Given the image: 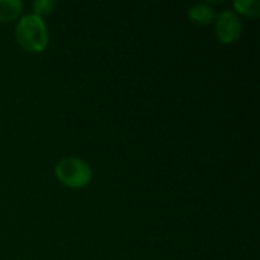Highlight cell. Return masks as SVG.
Here are the masks:
<instances>
[{"label": "cell", "mask_w": 260, "mask_h": 260, "mask_svg": "<svg viewBox=\"0 0 260 260\" xmlns=\"http://www.w3.org/2000/svg\"><path fill=\"white\" fill-rule=\"evenodd\" d=\"M189 17H190V20H193L197 23L209 24L215 18V11L210 6H207L206 3H198L189 9Z\"/></svg>", "instance_id": "5b68a950"}, {"label": "cell", "mask_w": 260, "mask_h": 260, "mask_svg": "<svg viewBox=\"0 0 260 260\" xmlns=\"http://www.w3.org/2000/svg\"><path fill=\"white\" fill-rule=\"evenodd\" d=\"M235 8L250 17H257L259 15L260 3L257 0H236L235 2Z\"/></svg>", "instance_id": "8992f818"}, {"label": "cell", "mask_w": 260, "mask_h": 260, "mask_svg": "<svg viewBox=\"0 0 260 260\" xmlns=\"http://www.w3.org/2000/svg\"><path fill=\"white\" fill-rule=\"evenodd\" d=\"M23 11L20 0H0V21H11L17 18Z\"/></svg>", "instance_id": "277c9868"}, {"label": "cell", "mask_w": 260, "mask_h": 260, "mask_svg": "<svg viewBox=\"0 0 260 260\" xmlns=\"http://www.w3.org/2000/svg\"><path fill=\"white\" fill-rule=\"evenodd\" d=\"M53 8H55V2H52V0H37V2H34V9H35L37 15L49 14Z\"/></svg>", "instance_id": "52a82bcc"}, {"label": "cell", "mask_w": 260, "mask_h": 260, "mask_svg": "<svg viewBox=\"0 0 260 260\" xmlns=\"http://www.w3.org/2000/svg\"><path fill=\"white\" fill-rule=\"evenodd\" d=\"M55 172L58 180L69 187H85L91 180V168L81 158L67 157L56 163Z\"/></svg>", "instance_id": "7a4b0ae2"}, {"label": "cell", "mask_w": 260, "mask_h": 260, "mask_svg": "<svg viewBox=\"0 0 260 260\" xmlns=\"http://www.w3.org/2000/svg\"><path fill=\"white\" fill-rule=\"evenodd\" d=\"M242 32L241 18L233 11H222L216 20V35L222 43H232L239 38Z\"/></svg>", "instance_id": "3957f363"}, {"label": "cell", "mask_w": 260, "mask_h": 260, "mask_svg": "<svg viewBox=\"0 0 260 260\" xmlns=\"http://www.w3.org/2000/svg\"><path fill=\"white\" fill-rule=\"evenodd\" d=\"M17 41L27 52H43L49 43V32L41 15H24L15 27Z\"/></svg>", "instance_id": "6da1fadb"}]
</instances>
